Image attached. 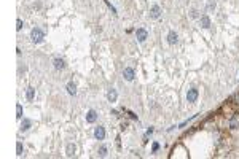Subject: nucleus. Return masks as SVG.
Instances as JSON below:
<instances>
[{"instance_id": "7", "label": "nucleus", "mask_w": 239, "mask_h": 159, "mask_svg": "<svg viewBox=\"0 0 239 159\" xmlns=\"http://www.w3.org/2000/svg\"><path fill=\"white\" fill-rule=\"evenodd\" d=\"M53 65L56 70H62V68H65V62L64 59H61V57H54L53 59Z\"/></svg>"}, {"instance_id": "22", "label": "nucleus", "mask_w": 239, "mask_h": 159, "mask_svg": "<svg viewBox=\"0 0 239 159\" xmlns=\"http://www.w3.org/2000/svg\"><path fill=\"white\" fill-rule=\"evenodd\" d=\"M158 148H159V145H158V143H153V148H151V150H153V153H156V151H158Z\"/></svg>"}, {"instance_id": "21", "label": "nucleus", "mask_w": 239, "mask_h": 159, "mask_svg": "<svg viewBox=\"0 0 239 159\" xmlns=\"http://www.w3.org/2000/svg\"><path fill=\"white\" fill-rule=\"evenodd\" d=\"M22 29V21H21V19H18V21H16V30H21Z\"/></svg>"}, {"instance_id": "1", "label": "nucleus", "mask_w": 239, "mask_h": 159, "mask_svg": "<svg viewBox=\"0 0 239 159\" xmlns=\"http://www.w3.org/2000/svg\"><path fill=\"white\" fill-rule=\"evenodd\" d=\"M30 38H32L34 43H40L43 38H45V34H43V30H42V29L35 27V29H32V32H30Z\"/></svg>"}, {"instance_id": "23", "label": "nucleus", "mask_w": 239, "mask_h": 159, "mask_svg": "<svg viewBox=\"0 0 239 159\" xmlns=\"http://www.w3.org/2000/svg\"><path fill=\"white\" fill-rule=\"evenodd\" d=\"M233 100H234V103H239V94H234L233 96Z\"/></svg>"}, {"instance_id": "3", "label": "nucleus", "mask_w": 239, "mask_h": 159, "mask_svg": "<svg viewBox=\"0 0 239 159\" xmlns=\"http://www.w3.org/2000/svg\"><path fill=\"white\" fill-rule=\"evenodd\" d=\"M123 76H124V80H126V81H132L136 78V72L132 70V68L128 67V68H124V70H123Z\"/></svg>"}, {"instance_id": "18", "label": "nucleus", "mask_w": 239, "mask_h": 159, "mask_svg": "<svg viewBox=\"0 0 239 159\" xmlns=\"http://www.w3.org/2000/svg\"><path fill=\"white\" fill-rule=\"evenodd\" d=\"M22 150H24V148H22V143L18 142L16 143V154H18V156H21V154H22Z\"/></svg>"}, {"instance_id": "16", "label": "nucleus", "mask_w": 239, "mask_h": 159, "mask_svg": "<svg viewBox=\"0 0 239 159\" xmlns=\"http://www.w3.org/2000/svg\"><path fill=\"white\" fill-rule=\"evenodd\" d=\"M30 124H32V121L30 119H22V126H21V129L22 130H27L30 127Z\"/></svg>"}, {"instance_id": "13", "label": "nucleus", "mask_w": 239, "mask_h": 159, "mask_svg": "<svg viewBox=\"0 0 239 159\" xmlns=\"http://www.w3.org/2000/svg\"><path fill=\"white\" fill-rule=\"evenodd\" d=\"M26 97H27L29 102H32V100H34V97H35V89L34 88H27L26 89Z\"/></svg>"}, {"instance_id": "15", "label": "nucleus", "mask_w": 239, "mask_h": 159, "mask_svg": "<svg viewBox=\"0 0 239 159\" xmlns=\"http://www.w3.org/2000/svg\"><path fill=\"white\" fill-rule=\"evenodd\" d=\"M67 92H69L70 96H75L77 94V86L73 83H69L67 84Z\"/></svg>"}, {"instance_id": "4", "label": "nucleus", "mask_w": 239, "mask_h": 159, "mask_svg": "<svg viewBox=\"0 0 239 159\" xmlns=\"http://www.w3.org/2000/svg\"><path fill=\"white\" fill-rule=\"evenodd\" d=\"M196 99H198V89H188V92H187V100L188 102H196Z\"/></svg>"}, {"instance_id": "8", "label": "nucleus", "mask_w": 239, "mask_h": 159, "mask_svg": "<svg viewBox=\"0 0 239 159\" xmlns=\"http://www.w3.org/2000/svg\"><path fill=\"white\" fill-rule=\"evenodd\" d=\"M230 127L231 129H238L239 127V113H234L230 119Z\"/></svg>"}, {"instance_id": "9", "label": "nucleus", "mask_w": 239, "mask_h": 159, "mask_svg": "<svg viewBox=\"0 0 239 159\" xmlns=\"http://www.w3.org/2000/svg\"><path fill=\"white\" fill-rule=\"evenodd\" d=\"M116 99H118V92H116V89H110V91L107 92V100L108 102H116Z\"/></svg>"}, {"instance_id": "20", "label": "nucleus", "mask_w": 239, "mask_h": 159, "mask_svg": "<svg viewBox=\"0 0 239 159\" xmlns=\"http://www.w3.org/2000/svg\"><path fill=\"white\" fill-rule=\"evenodd\" d=\"M99 154H100V156H105V154H107V146H100V148H99Z\"/></svg>"}, {"instance_id": "2", "label": "nucleus", "mask_w": 239, "mask_h": 159, "mask_svg": "<svg viewBox=\"0 0 239 159\" xmlns=\"http://www.w3.org/2000/svg\"><path fill=\"white\" fill-rule=\"evenodd\" d=\"M136 37H137V40H139L140 43H144V41L148 38V32L145 29H137L136 30Z\"/></svg>"}, {"instance_id": "10", "label": "nucleus", "mask_w": 239, "mask_h": 159, "mask_svg": "<svg viewBox=\"0 0 239 159\" xmlns=\"http://www.w3.org/2000/svg\"><path fill=\"white\" fill-rule=\"evenodd\" d=\"M177 40H179L177 34H175L174 30H171V32L167 34V43H169V45H175V43H177Z\"/></svg>"}, {"instance_id": "14", "label": "nucleus", "mask_w": 239, "mask_h": 159, "mask_svg": "<svg viewBox=\"0 0 239 159\" xmlns=\"http://www.w3.org/2000/svg\"><path fill=\"white\" fill-rule=\"evenodd\" d=\"M75 151H77V146L73 145V143H69L67 145V156H73Z\"/></svg>"}, {"instance_id": "12", "label": "nucleus", "mask_w": 239, "mask_h": 159, "mask_svg": "<svg viewBox=\"0 0 239 159\" xmlns=\"http://www.w3.org/2000/svg\"><path fill=\"white\" fill-rule=\"evenodd\" d=\"M199 24H201L202 29H209V27H210V19H209V16H201V18H199Z\"/></svg>"}, {"instance_id": "11", "label": "nucleus", "mask_w": 239, "mask_h": 159, "mask_svg": "<svg viewBox=\"0 0 239 159\" xmlns=\"http://www.w3.org/2000/svg\"><path fill=\"white\" fill-rule=\"evenodd\" d=\"M96 119H97L96 110H89L88 113H86V121H88V123H96Z\"/></svg>"}, {"instance_id": "5", "label": "nucleus", "mask_w": 239, "mask_h": 159, "mask_svg": "<svg viewBox=\"0 0 239 159\" xmlns=\"http://www.w3.org/2000/svg\"><path fill=\"white\" fill-rule=\"evenodd\" d=\"M159 16H161V6H159V5H153V6H151V10H150V18L158 19Z\"/></svg>"}, {"instance_id": "17", "label": "nucleus", "mask_w": 239, "mask_h": 159, "mask_svg": "<svg viewBox=\"0 0 239 159\" xmlns=\"http://www.w3.org/2000/svg\"><path fill=\"white\" fill-rule=\"evenodd\" d=\"M16 118L18 119L22 118V105H21V103H18V105H16Z\"/></svg>"}, {"instance_id": "6", "label": "nucleus", "mask_w": 239, "mask_h": 159, "mask_svg": "<svg viewBox=\"0 0 239 159\" xmlns=\"http://www.w3.org/2000/svg\"><path fill=\"white\" fill-rule=\"evenodd\" d=\"M94 137H96L97 140H104V138H105V129L102 126H99V127L94 129Z\"/></svg>"}, {"instance_id": "19", "label": "nucleus", "mask_w": 239, "mask_h": 159, "mask_svg": "<svg viewBox=\"0 0 239 159\" xmlns=\"http://www.w3.org/2000/svg\"><path fill=\"white\" fill-rule=\"evenodd\" d=\"M104 2H105V5H107V6H108V8H110V10H112V13H113V14H116V10H115V6H113V5H112V3H108V0H104Z\"/></svg>"}]
</instances>
